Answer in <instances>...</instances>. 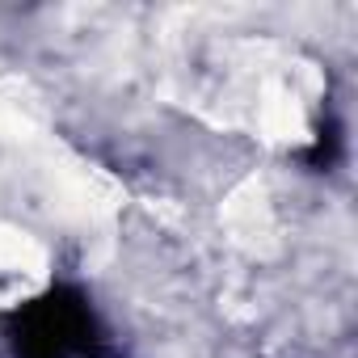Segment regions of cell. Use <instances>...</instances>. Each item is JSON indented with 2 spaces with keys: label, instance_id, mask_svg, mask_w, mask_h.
<instances>
[{
  "label": "cell",
  "instance_id": "cell-1",
  "mask_svg": "<svg viewBox=\"0 0 358 358\" xmlns=\"http://www.w3.org/2000/svg\"><path fill=\"white\" fill-rule=\"evenodd\" d=\"M5 337L17 358H89L101 341L85 295L55 287L5 316Z\"/></svg>",
  "mask_w": 358,
  "mask_h": 358
}]
</instances>
